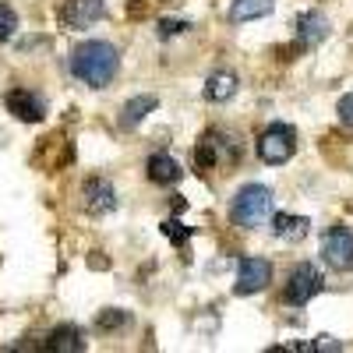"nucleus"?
Segmentation results:
<instances>
[{
    "label": "nucleus",
    "mask_w": 353,
    "mask_h": 353,
    "mask_svg": "<svg viewBox=\"0 0 353 353\" xmlns=\"http://www.w3.org/2000/svg\"><path fill=\"white\" fill-rule=\"evenodd\" d=\"M4 106H8V113H14L25 124H39L46 117V99L36 96L32 88H11V92L4 96Z\"/></svg>",
    "instance_id": "obj_8"
},
{
    "label": "nucleus",
    "mask_w": 353,
    "mask_h": 353,
    "mask_svg": "<svg viewBox=\"0 0 353 353\" xmlns=\"http://www.w3.org/2000/svg\"><path fill=\"white\" fill-rule=\"evenodd\" d=\"M321 258H325V265L336 272L353 269V230L350 226H329L325 237H321Z\"/></svg>",
    "instance_id": "obj_6"
},
{
    "label": "nucleus",
    "mask_w": 353,
    "mask_h": 353,
    "mask_svg": "<svg viewBox=\"0 0 353 353\" xmlns=\"http://www.w3.org/2000/svg\"><path fill=\"white\" fill-rule=\"evenodd\" d=\"M321 286H325V279H321L318 265H311V261L293 265L290 283H286V304L290 307H304L314 293H321Z\"/></svg>",
    "instance_id": "obj_5"
},
{
    "label": "nucleus",
    "mask_w": 353,
    "mask_h": 353,
    "mask_svg": "<svg viewBox=\"0 0 353 353\" xmlns=\"http://www.w3.org/2000/svg\"><path fill=\"white\" fill-rule=\"evenodd\" d=\"M159 106V99L156 96H134V99H128L124 103V110H121V128L124 131H131V128H138L145 117H149L152 110Z\"/></svg>",
    "instance_id": "obj_14"
},
{
    "label": "nucleus",
    "mask_w": 353,
    "mask_h": 353,
    "mask_svg": "<svg viewBox=\"0 0 353 353\" xmlns=\"http://www.w3.org/2000/svg\"><path fill=\"white\" fill-rule=\"evenodd\" d=\"M272 283V261L269 258H241L237 265V293H261Z\"/></svg>",
    "instance_id": "obj_7"
},
{
    "label": "nucleus",
    "mask_w": 353,
    "mask_h": 353,
    "mask_svg": "<svg viewBox=\"0 0 353 353\" xmlns=\"http://www.w3.org/2000/svg\"><path fill=\"white\" fill-rule=\"evenodd\" d=\"M276 8V0H233L230 4V21H254V18H265V14H272Z\"/></svg>",
    "instance_id": "obj_16"
},
{
    "label": "nucleus",
    "mask_w": 353,
    "mask_h": 353,
    "mask_svg": "<svg viewBox=\"0 0 353 353\" xmlns=\"http://www.w3.org/2000/svg\"><path fill=\"white\" fill-rule=\"evenodd\" d=\"M205 99L209 103H226L233 99V92H237V74H230V71H216L209 81H205Z\"/></svg>",
    "instance_id": "obj_15"
},
{
    "label": "nucleus",
    "mask_w": 353,
    "mask_h": 353,
    "mask_svg": "<svg viewBox=\"0 0 353 353\" xmlns=\"http://www.w3.org/2000/svg\"><path fill=\"white\" fill-rule=\"evenodd\" d=\"M121 71V53L106 39H85L71 50V74L88 88H106Z\"/></svg>",
    "instance_id": "obj_1"
},
{
    "label": "nucleus",
    "mask_w": 353,
    "mask_h": 353,
    "mask_svg": "<svg viewBox=\"0 0 353 353\" xmlns=\"http://www.w3.org/2000/svg\"><path fill=\"white\" fill-rule=\"evenodd\" d=\"M191 28V21H173V18H163L159 21V39H173V36H184Z\"/></svg>",
    "instance_id": "obj_22"
},
{
    "label": "nucleus",
    "mask_w": 353,
    "mask_h": 353,
    "mask_svg": "<svg viewBox=\"0 0 353 353\" xmlns=\"http://www.w3.org/2000/svg\"><path fill=\"white\" fill-rule=\"evenodd\" d=\"M99 18H106L103 0H64V8H61V21L68 28H88Z\"/></svg>",
    "instance_id": "obj_10"
},
{
    "label": "nucleus",
    "mask_w": 353,
    "mask_h": 353,
    "mask_svg": "<svg viewBox=\"0 0 353 353\" xmlns=\"http://www.w3.org/2000/svg\"><path fill=\"white\" fill-rule=\"evenodd\" d=\"M293 350H329V353H339V350H343V343H339V339H332V336H314L311 343H297Z\"/></svg>",
    "instance_id": "obj_21"
},
{
    "label": "nucleus",
    "mask_w": 353,
    "mask_h": 353,
    "mask_svg": "<svg viewBox=\"0 0 353 353\" xmlns=\"http://www.w3.org/2000/svg\"><path fill=\"white\" fill-rule=\"evenodd\" d=\"M297 39H301L304 50L325 43V39H329V18L318 14V11H304V14L297 18Z\"/></svg>",
    "instance_id": "obj_11"
},
{
    "label": "nucleus",
    "mask_w": 353,
    "mask_h": 353,
    "mask_svg": "<svg viewBox=\"0 0 353 353\" xmlns=\"http://www.w3.org/2000/svg\"><path fill=\"white\" fill-rule=\"evenodd\" d=\"M14 28H18V14H14V8L0 4V43H8V39L14 36Z\"/></svg>",
    "instance_id": "obj_20"
},
{
    "label": "nucleus",
    "mask_w": 353,
    "mask_h": 353,
    "mask_svg": "<svg viewBox=\"0 0 353 353\" xmlns=\"http://www.w3.org/2000/svg\"><path fill=\"white\" fill-rule=\"evenodd\" d=\"M46 350H57V353H81L85 350V339L74 325H61V329H53L50 339H46Z\"/></svg>",
    "instance_id": "obj_17"
},
{
    "label": "nucleus",
    "mask_w": 353,
    "mask_h": 353,
    "mask_svg": "<svg viewBox=\"0 0 353 353\" xmlns=\"http://www.w3.org/2000/svg\"><path fill=\"white\" fill-rule=\"evenodd\" d=\"M128 321H131V314H128V311H117V307H106V311H103V314L96 318V325L110 332V329H121V325H128Z\"/></svg>",
    "instance_id": "obj_18"
},
{
    "label": "nucleus",
    "mask_w": 353,
    "mask_h": 353,
    "mask_svg": "<svg viewBox=\"0 0 353 353\" xmlns=\"http://www.w3.org/2000/svg\"><path fill=\"white\" fill-rule=\"evenodd\" d=\"M336 113H339V121H343L346 128H353V92L339 99V106H336Z\"/></svg>",
    "instance_id": "obj_23"
},
{
    "label": "nucleus",
    "mask_w": 353,
    "mask_h": 353,
    "mask_svg": "<svg viewBox=\"0 0 353 353\" xmlns=\"http://www.w3.org/2000/svg\"><path fill=\"white\" fill-rule=\"evenodd\" d=\"M272 233L279 241L297 244V241H304L311 233V219L307 216H272Z\"/></svg>",
    "instance_id": "obj_13"
},
{
    "label": "nucleus",
    "mask_w": 353,
    "mask_h": 353,
    "mask_svg": "<svg viewBox=\"0 0 353 353\" xmlns=\"http://www.w3.org/2000/svg\"><path fill=\"white\" fill-rule=\"evenodd\" d=\"M254 152L261 163H269V166H283L290 163V156L297 152V131H293L290 124H269L261 134H258V145H254Z\"/></svg>",
    "instance_id": "obj_3"
},
{
    "label": "nucleus",
    "mask_w": 353,
    "mask_h": 353,
    "mask_svg": "<svg viewBox=\"0 0 353 353\" xmlns=\"http://www.w3.org/2000/svg\"><path fill=\"white\" fill-rule=\"evenodd\" d=\"M241 159V145L233 141L226 131H205L194 145V163L198 170H216L219 163H237Z\"/></svg>",
    "instance_id": "obj_4"
},
{
    "label": "nucleus",
    "mask_w": 353,
    "mask_h": 353,
    "mask_svg": "<svg viewBox=\"0 0 353 353\" xmlns=\"http://www.w3.org/2000/svg\"><path fill=\"white\" fill-rule=\"evenodd\" d=\"M81 201L92 216H103V212L117 209V191H113V184L106 181V176H88L85 188H81Z\"/></svg>",
    "instance_id": "obj_9"
},
{
    "label": "nucleus",
    "mask_w": 353,
    "mask_h": 353,
    "mask_svg": "<svg viewBox=\"0 0 353 353\" xmlns=\"http://www.w3.org/2000/svg\"><path fill=\"white\" fill-rule=\"evenodd\" d=\"M163 233L170 237V244H176V248H184V244L191 241V230H188L184 223H176V219H166V223H163Z\"/></svg>",
    "instance_id": "obj_19"
},
{
    "label": "nucleus",
    "mask_w": 353,
    "mask_h": 353,
    "mask_svg": "<svg viewBox=\"0 0 353 353\" xmlns=\"http://www.w3.org/2000/svg\"><path fill=\"white\" fill-rule=\"evenodd\" d=\"M145 173H149V181H152V184H163V188L176 184V181L184 176L181 163H176L170 152H156V156H149V163H145Z\"/></svg>",
    "instance_id": "obj_12"
},
{
    "label": "nucleus",
    "mask_w": 353,
    "mask_h": 353,
    "mask_svg": "<svg viewBox=\"0 0 353 353\" xmlns=\"http://www.w3.org/2000/svg\"><path fill=\"white\" fill-rule=\"evenodd\" d=\"M272 212H276V198H272V191L265 188V184H244L237 191V198H233V205H230L233 223L244 226V230L265 226V223L272 219Z\"/></svg>",
    "instance_id": "obj_2"
}]
</instances>
